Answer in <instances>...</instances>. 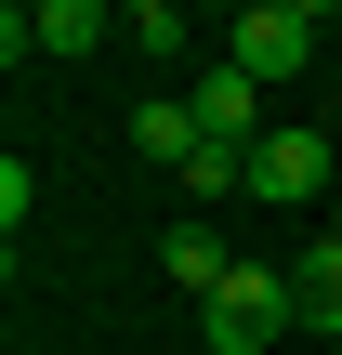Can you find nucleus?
Returning <instances> with one entry per match:
<instances>
[{
    "label": "nucleus",
    "instance_id": "obj_3",
    "mask_svg": "<svg viewBox=\"0 0 342 355\" xmlns=\"http://www.w3.org/2000/svg\"><path fill=\"white\" fill-rule=\"evenodd\" d=\"M330 184H342L330 132H264V145H250V198H264V211H316Z\"/></svg>",
    "mask_w": 342,
    "mask_h": 355
},
{
    "label": "nucleus",
    "instance_id": "obj_1",
    "mask_svg": "<svg viewBox=\"0 0 342 355\" xmlns=\"http://www.w3.org/2000/svg\"><path fill=\"white\" fill-rule=\"evenodd\" d=\"M277 329H303L290 263H237V277L198 303V343H211V355H277Z\"/></svg>",
    "mask_w": 342,
    "mask_h": 355
},
{
    "label": "nucleus",
    "instance_id": "obj_2",
    "mask_svg": "<svg viewBox=\"0 0 342 355\" xmlns=\"http://www.w3.org/2000/svg\"><path fill=\"white\" fill-rule=\"evenodd\" d=\"M316 40H330V26H316V13H303V0H250V13H237V26H224V66H237V79H264V92H277V79H303V66H316Z\"/></svg>",
    "mask_w": 342,
    "mask_h": 355
},
{
    "label": "nucleus",
    "instance_id": "obj_11",
    "mask_svg": "<svg viewBox=\"0 0 342 355\" xmlns=\"http://www.w3.org/2000/svg\"><path fill=\"white\" fill-rule=\"evenodd\" d=\"M330 237H342V211H330Z\"/></svg>",
    "mask_w": 342,
    "mask_h": 355
},
{
    "label": "nucleus",
    "instance_id": "obj_6",
    "mask_svg": "<svg viewBox=\"0 0 342 355\" xmlns=\"http://www.w3.org/2000/svg\"><path fill=\"white\" fill-rule=\"evenodd\" d=\"M158 277H171V290H198V303H211V290H224V277H237V250H224V237H211V211H185V224H171V237H158Z\"/></svg>",
    "mask_w": 342,
    "mask_h": 355
},
{
    "label": "nucleus",
    "instance_id": "obj_12",
    "mask_svg": "<svg viewBox=\"0 0 342 355\" xmlns=\"http://www.w3.org/2000/svg\"><path fill=\"white\" fill-rule=\"evenodd\" d=\"M330 145H342V119H330Z\"/></svg>",
    "mask_w": 342,
    "mask_h": 355
},
{
    "label": "nucleus",
    "instance_id": "obj_4",
    "mask_svg": "<svg viewBox=\"0 0 342 355\" xmlns=\"http://www.w3.org/2000/svg\"><path fill=\"white\" fill-rule=\"evenodd\" d=\"M92 40H119V13L105 0H40V13H0V53L26 66V53H92Z\"/></svg>",
    "mask_w": 342,
    "mask_h": 355
},
{
    "label": "nucleus",
    "instance_id": "obj_10",
    "mask_svg": "<svg viewBox=\"0 0 342 355\" xmlns=\"http://www.w3.org/2000/svg\"><path fill=\"white\" fill-rule=\"evenodd\" d=\"M119 40H132V53H185V40H198V26H185V13H171V0H132V13H119Z\"/></svg>",
    "mask_w": 342,
    "mask_h": 355
},
{
    "label": "nucleus",
    "instance_id": "obj_9",
    "mask_svg": "<svg viewBox=\"0 0 342 355\" xmlns=\"http://www.w3.org/2000/svg\"><path fill=\"white\" fill-rule=\"evenodd\" d=\"M171 184H185V211H211V198H250V158H237V145H198Z\"/></svg>",
    "mask_w": 342,
    "mask_h": 355
},
{
    "label": "nucleus",
    "instance_id": "obj_7",
    "mask_svg": "<svg viewBox=\"0 0 342 355\" xmlns=\"http://www.w3.org/2000/svg\"><path fill=\"white\" fill-rule=\"evenodd\" d=\"M290 303H303L316 343H342V237H303L290 250Z\"/></svg>",
    "mask_w": 342,
    "mask_h": 355
},
{
    "label": "nucleus",
    "instance_id": "obj_8",
    "mask_svg": "<svg viewBox=\"0 0 342 355\" xmlns=\"http://www.w3.org/2000/svg\"><path fill=\"white\" fill-rule=\"evenodd\" d=\"M132 145H145V158H171V171H185V158H198V145H211V132H198V105H185V92H171V105H145V119H132Z\"/></svg>",
    "mask_w": 342,
    "mask_h": 355
},
{
    "label": "nucleus",
    "instance_id": "obj_5",
    "mask_svg": "<svg viewBox=\"0 0 342 355\" xmlns=\"http://www.w3.org/2000/svg\"><path fill=\"white\" fill-rule=\"evenodd\" d=\"M185 105H198V132H211V145H237V158L277 132V119H264V79H237V66H198V92H185Z\"/></svg>",
    "mask_w": 342,
    "mask_h": 355
}]
</instances>
